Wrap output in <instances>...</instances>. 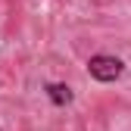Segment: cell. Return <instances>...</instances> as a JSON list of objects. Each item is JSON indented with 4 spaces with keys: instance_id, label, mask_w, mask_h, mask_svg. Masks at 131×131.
Listing matches in <instances>:
<instances>
[{
    "instance_id": "obj_1",
    "label": "cell",
    "mask_w": 131,
    "mask_h": 131,
    "mask_svg": "<svg viewBox=\"0 0 131 131\" xmlns=\"http://www.w3.org/2000/svg\"><path fill=\"white\" fill-rule=\"evenodd\" d=\"M88 72H91V78H97V81H116V78L125 72V62H122L119 56L97 53V56L88 59Z\"/></svg>"
},
{
    "instance_id": "obj_2",
    "label": "cell",
    "mask_w": 131,
    "mask_h": 131,
    "mask_svg": "<svg viewBox=\"0 0 131 131\" xmlns=\"http://www.w3.org/2000/svg\"><path fill=\"white\" fill-rule=\"evenodd\" d=\"M44 91H47V97H50L53 106L72 103V88H69V84H56V81H50V84H44Z\"/></svg>"
}]
</instances>
